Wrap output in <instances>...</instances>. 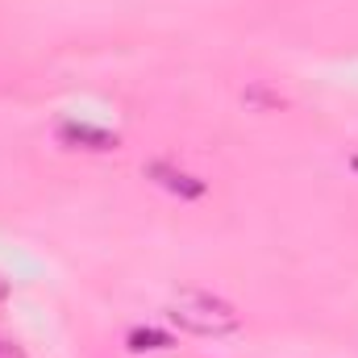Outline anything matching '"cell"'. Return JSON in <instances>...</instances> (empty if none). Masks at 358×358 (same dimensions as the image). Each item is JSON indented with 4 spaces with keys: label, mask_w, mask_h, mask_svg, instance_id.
<instances>
[{
    "label": "cell",
    "mask_w": 358,
    "mask_h": 358,
    "mask_svg": "<svg viewBox=\"0 0 358 358\" xmlns=\"http://www.w3.org/2000/svg\"><path fill=\"white\" fill-rule=\"evenodd\" d=\"M167 317L176 321L179 329L200 334V338H225V334L242 329V313L229 300H221L213 292H196V287L179 292L176 300H171V308H167Z\"/></svg>",
    "instance_id": "6da1fadb"
},
{
    "label": "cell",
    "mask_w": 358,
    "mask_h": 358,
    "mask_svg": "<svg viewBox=\"0 0 358 358\" xmlns=\"http://www.w3.org/2000/svg\"><path fill=\"white\" fill-rule=\"evenodd\" d=\"M146 179L150 183H159L163 192H171L179 200H200L208 187H204V179L192 176V171H183L176 163H163V159H155V163H146Z\"/></svg>",
    "instance_id": "7a4b0ae2"
},
{
    "label": "cell",
    "mask_w": 358,
    "mask_h": 358,
    "mask_svg": "<svg viewBox=\"0 0 358 358\" xmlns=\"http://www.w3.org/2000/svg\"><path fill=\"white\" fill-rule=\"evenodd\" d=\"M59 142L84 146V150H117V134L96 129V125H59Z\"/></svg>",
    "instance_id": "3957f363"
},
{
    "label": "cell",
    "mask_w": 358,
    "mask_h": 358,
    "mask_svg": "<svg viewBox=\"0 0 358 358\" xmlns=\"http://www.w3.org/2000/svg\"><path fill=\"white\" fill-rule=\"evenodd\" d=\"M171 338L167 334H159V329H134L129 334V346L134 350H159V346H167Z\"/></svg>",
    "instance_id": "277c9868"
},
{
    "label": "cell",
    "mask_w": 358,
    "mask_h": 358,
    "mask_svg": "<svg viewBox=\"0 0 358 358\" xmlns=\"http://www.w3.org/2000/svg\"><path fill=\"white\" fill-rule=\"evenodd\" d=\"M0 358H25V350H21L17 342H4V338H0Z\"/></svg>",
    "instance_id": "5b68a950"
},
{
    "label": "cell",
    "mask_w": 358,
    "mask_h": 358,
    "mask_svg": "<svg viewBox=\"0 0 358 358\" xmlns=\"http://www.w3.org/2000/svg\"><path fill=\"white\" fill-rule=\"evenodd\" d=\"M4 296H8V279L0 275V300H4Z\"/></svg>",
    "instance_id": "8992f818"
}]
</instances>
